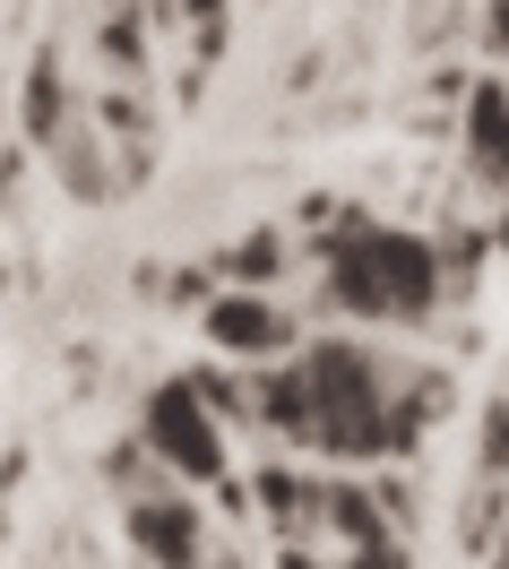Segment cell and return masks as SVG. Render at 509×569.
I'll return each instance as SVG.
<instances>
[{"label": "cell", "mask_w": 509, "mask_h": 569, "mask_svg": "<svg viewBox=\"0 0 509 569\" xmlns=\"http://www.w3.org/2000/svg\"><path fill=\"white\" fill-rule=\"evenodd\" d=\"M320 259H328V302L363 328H423L449 293L440 284V242L371 224V216H346V233H328Z\"/></svg>", "instance_id": "1"}, {"label": "cell", "mask_w": 509, "mask_h": 569, "mask_svg": "<svg viewBox=\"0 0 509 569\" xmlns=\"http://www.w3.org/2000/svg\"><path fill=\"white\" fill-rule=\"evenodd\" d=\"M302 362V389H311V449L346 466H380L406 458L398 431V362H380L355 337H320V346H293Z\"/></svg>", "instance_id": "2"}, {"label": "cell", "mask_w": 509, "mask_h": 569, "mask_svg": "<svg viewBox=\"0 0 509 569\" xmlns=\"http://www.w3.org/2000/svg\"><path fill=\"white\" fill-rule=\"evenodd\" d=\"M139 449L164 475H182V483H224L233 475V449H224V423L208 415V397L190 389V380H164V389L147 397V431Z\"/></svg>", "instance_id": "3"}, {"label": "cell", "mask_w": 509, "mask_h": 569, "mask_svg": "<svg viewBox=\"0 0 509 569\" xmlns=\"http://www.w3.org/2000/svg\"><path fill=\"white\" fill-rule=\"evenodd\" d=\"M208 337L242 362H286L293 346H302V328H293L286 302H277V293H242V284H217V293H208Z\"/></svg>", "instance_id": "4"}, {"label": "cell", "mask_w": 509, "mask_h": 569, "mask_svg": "<svg viewBox=\"0 0 509 569\" xmlns=\"http://www.w3.org/2000/svg\"><path fill=\"white\" fill-rule=\"evenodd\" d=\"M121 527H130V543H139L156 569H199V509H190V500L139 492L121 509Z\"/></svg>", "instance_id": "5"}, {"label": "cell", "mask_w": 509, "mask_h": 569, "mask_svg": "<svg viewBox=\"0 0 509 569\" xmlns=\"http://www.w3.org/2000/svg\"><path fill=\"white\" fill-rule=\"evenodd\" d=\"M467 156L483 181H509V87L501 78H483L467 96Z\"/></svg>", "instance_id": "6"}, {"label": "cell", "mask_w": 509, "mask_h": 569, "mask_svg": "<svg viewBox=\"0 0 509 569\" xmlns=\"http://www.w3.org/2000/svg\"><path fill=\"white\" fill-rule=\"evenodd\" d=\"M27 130H36L43 147L70 130V96H61V61H36V78H27Z\"/></svg>", "instance_id": "7"}, {"label": "cell", "mask_w": 509, "mask_h": 569, "mask_svg": "<svg viewBox=\"0 0 509 569\" xmlns=\"http://www.w3.org/2000/svg\"><path fill=\"white\" fill-rule=\"evenodd\" d=\"M277 259H286V242H277V233H251L242 250H224V259H217V277L242 284V293H259V277H277Z\"/></svg>", "instance_id": "8"}, {"label": "cell", "mask_w": 509, "mask_h": 569, "mask_svg": "<svg viewBox=\"0 0 509 569\" xmlns=\"http://www.w3.org/2000/svg\"><path fill=\"white\" fill-rule=\"evenodd\" d=\"M475 466H483L492 483L509 475V397H492V406H483V440H475Z\"/></svg>", "instance_id": "9"}, {"label": "cell", "mask_w": 509, "mask_h": 569, "mask_svg": "<svg viewBox=\"0 0 509 569\" xmlns=\"http://www.w3.org/2000/svg\"><path fill=\"white\" fill-rule=\"evenodd\" d=\"M483 43H492V52L509 61V0H492V18H483Z\"/></svg>", "instance_id": "10"}, {"label": "cell", "mask_w": 509, "mask_h": 569, "mask_svg": "<svg viewBox=\"0 0 509 569\" xmlns=\"http://www.w3.org/2000/svg\"><path fill=\"white\" fill-rule=\"evenodd\" d=\"M492 242H501V259H509V208H501V224H492Z\"/></svg>", "instance_id": "11"}, {"label": "cell", "mask_w": 509, "mask_h": 569, "mask_svg": "<svg viewBox=\"0 0 509 569\" xmlns=\"http://www.w3.org/2000/svg\"><path fill=\"white\" fill-rule=\"evenodd\" d=\"M224 569H242V561H224Z\"/></svg>", "instance_id": "12"}]
</instances>
